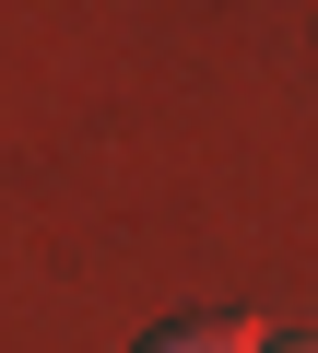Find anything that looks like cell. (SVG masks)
<instances>
[{
	"mask_svg": "<svg viewBox=\"0 0 318 353\" xmlns=\"http://www.w3.org/2000/svg\"><path fill=\"white\" fill-rule=\"evenodd\" d=\"M130 353H271V330H248V318H166V330H141Z\"/></svg>",
	"mask_w": 318,
	"mask_h": 353,
	"instance_id": "cell-1",
	"label": "cell"
},
{
	"mask_svg": "<svg viewBox=\"0 0 318 353\" xmlns=\"http://www.w3.org/2000/svg\"><path fill=\"white\" fill-rule=\"evenodd\" d=\"M271 353H318V330H283V341H271Z\"/></svg>",
	"mask_w": 318,
	"mask_h": 353,
	"instance_id": "cell-2",
	"label": "cell"
}]
</instances>
